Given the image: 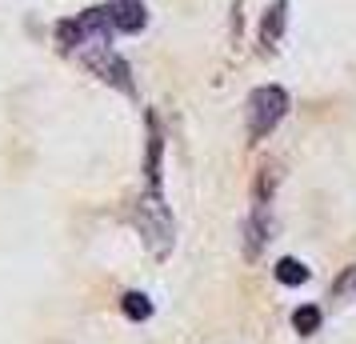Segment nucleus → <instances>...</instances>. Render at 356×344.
I'll use <instances>...</instances> for the list:
<instances>
[{"mask_svg":"<svg viewBox=\"0 0 356 344\" xmlns=\"http://www.w3.org/2000/svg\"><path fill=\"white\" fill-rule=\"evenodd\" d=\"M132 224L140 229L145 236V245L152 256H168L172 252V240H177V224H172V213H168V204H164L161 188H148L145 197L132 204Z\"/></svg>","mask_w":356,"mask_h":344,"instance_id":"obj_1","label":"nucleus"},{"mask_svg":"<svg viewBox=\"0 0 356 344\" xmlns=\"http://www.w3.org/2000/svg\"><path fill=\"white\" fill-rule=\"evenodd\" d=\"M108 33H113V24H108V17H104V8H88V13H81V17L56 24V49L60 52L88 49V44L108 40Z\"/></svg>","mask_w":356,"mask_h":344,"instance_id":"obj_2","label":"nucleus"},{"mask_svg":"<svg viewBox=\"0 0 356 344\" xmlns=\"http://www.w3.org/2000/svg\"><path fill=\"white\" fill-rule=\"evenodd\" d=\"M284 113H289V92H284L280 84L257 88V92L248 97V136H252V140H264V136L284 120Z\"/></svg>","mask_w":356,"mask_h":344,"instance_id":"obj_3","label":"nucleus"},{"mask_svg":"<svg viewBox=\"0 0 356 344\" xmlns=\"http://www.w3.org/2000/svg\"><path fill=\"white\" fill-rule=\"evenodd\" d=\"M81 56H84V65H88V72H97L104 84H113V88H120V92L132 97V68H129L124 56H116V52L108 49V40L81 49Z\"/></svg>","mask_w":356,"mask_h":344,"instance_id":"obj_4","label":"nucleus"},{"mask_svg":"<svg viewBox=\"0 0 356 344\" xmlns=\"http://www.w3.org/2000/svg\"><path fill=\"white\" fill-rule=\"evenodd\" d=\"M104 17L116 33H140L148 24V8L145 0H113V4H104Z\"/></svg>","mask_w":356,"mask_h":344,"instance_id":"obj_5","label":"nucleus"},{"mask_svg":"<svg viewBox=\"0 0 356 344\" xmlns=\"http://www.w3.org/2000/svg\"><path fill=\"white\" fill-rule=\"evenodd\" d=\"M161 152H164L161 129H156V116L148 113V156H145V177H148V188H161Z\"/></svg>","mask_w":356,"mask_h":344,"instance_id":"obj_6","label":"nucleus"},{"mask_svg":"<svg viewBox=\"0 0 356 344\" xmlns=\"http://www.w3.org/2000/svg\"><path fill=\"white\" fill-rule=\"evenodd\" d=\"M284 17H289V0H276L273 8L264 13V24H260V44H264V49H276V44H280Z\"/></svg>","mask_w":356,"mask_h":344,"instance_id":"obj_7","label":"nucleus"},{"mask_svg":"<svg viewBox=\"0 0 356 344\" xmlns=\"http://www.w3.org/2000/svg\"><path fill=\"white\" fill-rule=\"evenodd\" d=\"M120 309H124L129 320H148V316H152V300H148L145 293H124L120 296Z\"/></svg>","mask_w":356,"mask_h":344,"instance_id":"obj_8","label":"nucleus"},{"mask_svg":"<svg viewBox=\"0 0 356 344\" xmlns=\"http://www.w3.org/2000/svg\"><path fill=\"white\" fill-rule=\"evenodd\" d=\"M276 280H280V284H305V280H308V268H305L300 261L284 256V261H276Z\"/></svg>","mask_w":356,"mask_h":344,"instance_id":"obj_9","label":"nucleus"},{"mask_svg":"<svg viewBox=\"0 0 356 344\" xmlns=\"http://www.w3.org/2000/svg\"><path fill=\"white\" fill-rule=\"evenodd\" d=\"M292 325H296V332H316V328H321V309H316V304H305V309H296L292 312Z\"/></svg>","mask_w":356,"mask_h":344,"instance_id":"obj_10","label":"nucleus"},{"mask_svg":"<svg viewBox=\"0 0 356 344\" xmlns=\"http://www.w3.org/2000/svg\"><path fill=\"white\" fill-rule=\"evenodd\" d=\"M353 293H356V264H348V268L332 280V296H337V300H344V296H353Z\"/></svg>","mask_w":356,"mask_h":344,"instance_id":"obj_11","label":"nucleus"}]
</instances>
